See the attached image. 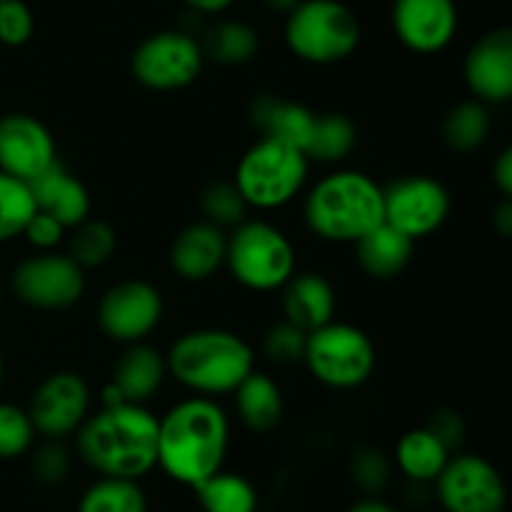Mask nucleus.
I'll return each instance as SVG.
<instances>
[{
    "instance_id": "obj_1",
    "label": "nucleus",
    "mask_w": 512,
    "mask_h": 512,
    "mask_svg": "<svg viewBox=\"0 0 512 512\" xmlns=\"http://www.w3.org/2000/svg\"><path fill=\"white\" fill-rule=\"evenodd\" d=\"M75 453L100 478H145L158 468V415L138 403L103 405L75 433Z\"/></svg>"
},
{
    "instance_id": "obj_2",
    "label": "nucleus",
    "mask_w": 512,
    "mask_h": 512,
    "mask_svg": "<svg viewBox=\"0 0 512 512\" xmlns=\"http://www.w3.org/2000/svg\"><path fill=\"white\" fill-rule=\"evenodd\" d=\"M230 448V420L215 398L190 395L158 418V468L195 488L218 473Z\"/></svg>"
},
{
    "instance_id": "obj_3",
    "label": "nucleus",
    "mask_w": 512,
    "mask_h": 512,
    "mask_svg": "<svg viewBox=\"0 0 512 512\" xmlns=\"http://www.w3.org/2000/svg\"><path fill=\"white\" fill-rule=\"evenodd\" d=\"M168 375L193 395H230L255 370V353L243 335L225 328H195L178 335L165 353Z\"/></svg>"
},
{
    "instance_id": "obj_4",
    "label": "nucleus",
    "mask_w": 512,
    "mask_h": 512,
    "mask_svg": "<svg viewBox=\"0 0 512 512\" xmlns=\"http://www.w3.org/2000/svg\"><path fill=\"white\" fill-rule=\"evenodd\" d=\"M303 220L325 243L355 245L383 223V185L363 170H333L308 188Z\"/></svg>"
},
{
    "instance_id": "obj_5",
    "label": "nucleus",
    "mask_w": 512,
    "mask_h": 512,
    "mask_svg": "<svg viewBox=\"0 0 512 512\" xmlns=\"http://www.w3.org/2000/svg\"><path fill=\"white\" fill-rule=\"evenodd\" d=\"M310 160L295 145L258 138L235 165L233 183L253 210H278L293 203L308 185Z\"/></svg>"
},
{
    "instance_id": "obj_6",
    "label": "nucleus",
    "mask_w": 512,
    "mask_h": 512,
    "mask_svg": "<svg viewBox=\"0 0 512 512\" xmlns=\"http://www.w3.org/2000/svg\"><path fill=\"white\" fill-rule=\"evenodd\" d=\"M285 45L310 65H335L358 50L363 30L358 15L340 0H300L283 28Z\"/></svg>"
},
{
    "instance_id": "obj_7",
    "label": "nucleus",
    "mask_w": 512,
    "mask_h": 512,
    "mask_svg": "<svg viewBox=\"0 0 512 512\" xmlns=\"http://www.w3.org/2000/svg\"><path fill=\"white\" fill-rule=\"evenodd\" d=\"M225 268L245 290L273 293L298 270V255L293 240L278 225L263 218H245L228 233Z\"/></svg>"
},
{
    "instance_id": "obj_8",
    "label": "nucleus",
    "mask_w": 512,
    "mask_h": 512,
    "mask_svg": "<svg viewBox=\"0 0 512 512\" xmlns=\"http://www.w3.org/2000/svg\"><path fill=\"white\" fill-rule=\"evenodd\" d=\"M303 363L325 388L355 390L373 378L378 350L363 328L330 320L308 333Z\"/></svg>"
},
{
    "instance_id": "obj_9",
    "label": "nucleus",
    "mask_w": 512,
    "mask_h": 512,
    "mask_svg": "<svg viewBox=\"0 0 512 512\" xmlns=\"http://www.w3.org/2000/svg\"><path fill=\"white\" fill-rule=\"evenodd\" d=\"M205 65L200 40L188 30L168 28L140 40L130 58V73L143 88L173 93L193 85Z\"/></svg>"
},
{
    "instance_id": "obj_10",
    "label": "nucleus",
    "mask_w": 512,
    "mask_h": 512,
    "mask_svg": "<svg viewBox=\"0 0 512 512\" xmlns=\"http://www.w3.org/2000/svg\"><path fill=\"white\" fill-rule=\"evenodd\" d=\"M15 298L43 313H60L85 295V270L60 250H38L15 265L10 275Z\"/></svg>"
},
{
    "instance_id": "obj_11",
    "label": "nucleus",
    "mask_w": 512,
    "mask_h": 512,
    "mask_svg": "<svg viewBox=\"0 0 512 512\" xmlns=\"http://www.w3.org/2000/svg\"><path fill=\"white\" fill-rule=\"evenodd\" d=\"M435 500L445 512H505L508 488L488 458L460 453L435 478Z\"/></svg>"
},
{
    "instance_id": "obj_12",
    "label": "nucleus",
    "mask_w": 512,
    "mask_h": 512,
    "mask_svg": "<svg viewBox=\"0 0 512 512\" xmlns=\"http://www.w3.org/2000/svg\"><path fill=\"white\" fill-rule=\"evenodd\" d=\"M165 303L160 290L148 280H120L110 285L98 303V325L113 343H143L163 320Z\"/></svg>"
},
{
    "instance_id": "obj_13",
    "label": "nucleus",
    "mask_w": 512,
    "mask_h": 512,
    "mask_svg": "<svg viewBox=\"0 0 512 512\" xmlns=\"http://www.w3.org/2000/svg\"><path fill=\"white\" fill-rule=\"evenodd\" d=\"M448 215V188L430 175H405L383 188V220L410 240L438 233Z\"/></svg>"
},
{
    "instance_id": "obj_14",
    "label": "nucleus",
    "mask_w": 512,
    "mask_h": 512,
    "mask_svg": "<svg viewBox=\"0 0 512 512\" xmlns=\"http://www.w3.org/2000/svg\"><path fill=\"white\" fill-rule=\"evenodd\" d=\"M90 400L93 398L83 375L58 370L40 380L25 410L35 433L45 440H65L78 433L83 420L88 418Z\"/></svg>"
},
{
    "instance_id": "obj_15",
    "label": "nucleus",
    "mask_w": 512,
    "mask_h": 512,
    "mask_svg": "<svg viewBox=\"0 0 512 512\" xmlns=\"http://www.w3.org/2000/svg\"><path fill=\"white\" fill-rule=\"evenodd\" d=\"M58 163V145L43 120L30 113H8L0 118V170L23 183Z\"/></svg>"
},
{
    "instance_id": "obj_16",
    "label": "nucleus",
    "mask_w": 512,
    "mask_h": 512,
    "mask_svg": "<svg viewBox=\"0 0 512 512\" xmlns=\"http://www.w3.org/2000/svg\"><path fill=\"white\" fill-rule=\"evenodd\" d=\"M390 23L405 48L435 55L455 40L460 15L455 0H395Z\"/></svg>"
},
{
    "instance_id": "obj_17",
    "label": "nucleus",
    "mask_w": 512,
    "mask_h": 512,
    "mask_svg": "<svg viewBox=\"0 0 512 512\" xmlns=\"http://www.w3.org/2000/svg\"><path fill=\"white\" fill-rule=\"evenodd\" d=\"M463 78L475 100L503 105L512 98V30L495 28L470 45Z\"/></svg>"
},
{
    "instance_id": "obj_18",
    "label": "nucleus",
    "mask_w": 512,
    "mask_h": 512,
    "mask_svg": "<svg viewBox=\"0 0 512 512\" xmlns=\"http://www.w3.org/2000/svg\"><path fill=\"white\" fill-rule=\"evenodd\" d=\"M225 245H228V230L208 220L185 225L170 243V268L185 283H205L220 268H225Z\"/></svg>"
},
{
    "instance_id": "obj_19",
    "label": "nucleus",
    "mask_w": 512,
    "mask_h": 512,
    "mask_svg": "<svg viewBox=\"0 0 512 512\" xmlns=\"http://www.w3.org/2000/svg\"><path fill=\"white\" fill-rule=\"evenodd\" d=\"M283 320L293 323L295 328L310 330L335 320V308H338V295H335L333 283L325 275L313 273V270H295L283 285Z\"/></svg>"
},
{
    "instance_id": "obj_20",
    "label": "nucleus",
    "mask_w": 512,
    "mask_h": 512,
    "mask_svg": "<svg viewBox=\"0 0 512 512\" xmlns=\"http://www.w3.org/2000/svg\"><path fill=\"white\" fill-rule=\"evenodd\" d=\"M165 378H168L165 355L143 340V343L125 345V350L113 365L110 383L125 403L145 405L158 395Z\"/></svg>"
},
{
    "instance_id": "obj_21",
    "label": "nucleus",
    "mask_w": 512,
    "mask_h": 512,
    "mask_svg": "<svg viewBox=\"0 0 512 512\" xmlns=\"http://www.w3.org/2000/svg\"><path fill=\"white\" fill-rule=\"evenodd\" d=\"M28 185L35 200V210L53 215L68 230L90 218L93 200H90L88 188H85L83 180L65 170L60 160Z\"/></svg>"
},
{
    "instance_id": "obj_22",
    "label": "nucleus",
    "mask_w": 512,
    "mask_h": 512,
    "mask_svg": "<svg viewBox=\"0 0 512 512\" xmlns=\"http://www.w3.org/2000/svg\"><path fill=\"white\" fill-rule=\"evenodd\" d=\"M315 115L298 100H285L278 95H258L250 103V123L258 128L260 138H275L295 145L305 153L310 133H313Z\"/></svg>"
},
{
    "instance_id": "obj_23",
    "label": "nucleus",
    "mask_w": 512,
    "mask_h": 512,
    "mask_svg": "<svg viewBox=\"0 0 512 512\" xmlns=\"http://www.w3.org/2000/svg\"><path fill=\"white\" fill-rule=\"evenodd\" d=\"M415 240L383 220L355 243V258L365 275L375 280L398 278L413 260Z\"/></svg>"
},
{
    "instance_id": "obj_24",
    "label": "nucleus",
    "mask_w": 512,
    "mask_h": 512,
    "mask_svg": "<svg viewBox=\"0 0 512 512\" xmlns=\"http://www.w3.org/2000/svg\"><path fill=\"white\" fill-rule=\"evenodd\" d=\"M230 395L235 398L238 420L250 433H268L283 420V390L268 373L253 370Z\"/></svg>"
},
{
    "instance_id": "obj_25",
    "label": "nucleus",
    "mask_w": 512,
    "mask_h": 512,
    "mask_svg": "<svg viewBox=\"0 0 512 512\" xmlns=\"http://www.w3.org/2000/svg\"><path fill=\"white\" fill-rule=\"evenodd\" d=\"M450 460V450L440 443L438 435L433 430L413 428L408 433L400 435L398 445H395L393 463L400 473L405 475L408 483H435L440 470Z\"/></svg>"
},
{
    "instance_id": "obj_26",
    "label": "nucleus",
    "mask_w": 512,
    "mask_h": 512,
    "mask_svg": "<svg viewBox=\"0 0 512 512\" xmlns=\"http://www.w3.org/2000/svg\"><path fill=\"white\" fill-rule=\"evenodd\" d=\"M200 48H203L205 60H213L218 65H245L258 55L260 50V35L253 25L245 20L223 18L215 20L205 35L200 38Z\"/></svg>"
},
{
    "instance_id": "obj_27",
    "label": "nucleus",
    "mask_w": 512,
    "mask_h": 512,
    "mask_svg": "<svg viewBox=\"0 0 512 512\" xmlns=\"http://www.w3.org/2000/svg\"><path fill=\"white\" fill-rule=\"evenodd\" d=\"M493 130L490 105L480 100H460L458 105L445 113L443 118V140L455 153H475L483 148Z\"/></svg>"
},
{
    "instance_id": "obj_28",
    "label": "nucleus",
    "mask_w": 512,
    "mask_h": 512,
    "mask_svg": "<svg viewBox=\"0 0 512 512\" xmlns=\"http://www.w3.org/2000/svg\"><path fill=\"white\" fill-rule=\"evenodd\" d=\"M203 512H255L258 510V490L245 475L220 468L203 483L195 485Z\"/></svg>"
},
{
    "instance_id": "obj_29",
    "label": "nucleus",
    "mask_w": 512,
    "mask_h": 512,
    "mask_svg": "<svg viewBox=\"0 0 512 512\" xmlns=\"http://www.w3.org/2000/svg\"><path fill=\"white\" fill-rule=\"evenodd\" d=\"M358 145V128L353 118L345 113H323L315 115L313 133H310L305 155L310 163L335 165L343 163Z\"/></svg>"
},
{
    "instance_id": "obj_30",
    "label": "nucleus",
    "mask_w": 512,
    "mask_h": 512,
    "mask_svg": "<svg viewBox=\"0 0 512 512\" xmlns=\"http://www.w3.org/2000/svg\"><path fill=\"white\" fill-rule=\"evenodd\" d=\"M115 250H118V233L105 220H98L90 215L83 223L70 228V240L65 253L83 270L103 268L105 263L113 260Z\"/></svg>"
},
{
    "instance_id": "obj_31",
    "label": "nucleus",
    "mask_w": 512,
    "mask_h": 512,
    "mask_svg": "<svg viewBox=\"0 0 512 512\" xmlns=\"http://www.w3.org/2000/svg\"><path fill=\"white\" fill-rule=\"evenodd\" d=\"M78 512H148L138 480L98 478L78 500Z\"/></svg>"
},
{
    "instance_id": "obj_32",
    "label": "nucleus",
    "mask_w": 512,
    "mask_h": 512,
    "mask_svg": "<svg viewBox=\"0 0 512 512\" xmlns=\"http://www.w3.org/2000/svg\"><path fill=\"white\" fill-rule=\"evenodd\" d=\"M35 213L30 185L0 170V245L20 238Z\"/></svg>"
},
{
    "instance_id": "obj_33",
    "label": "nucleus",
    "mask_w": 512,
    "mask_h": 512,
    "mask_svg": "<svg viewBox=\"0 0 512 512\" xmlns=\"http://www.w3.org/2000/svg\"><path fill=\"white\" fill-rule=\"evenodd\" d=\"M198 208L203 220L223 230H233L235 225L243 223L250 210L233 180H213L205 185L198 195Z\"/></svg>"
},
{
    "instance_id": "obj_34",
    "label": "nucleus",
    "mask_w": 512,
    "mask_h": 512,
    "mask_svg": "<svg viewBox=\"0 0 512 512\" xmlns=\"http://www.w3.org/2000/svg\"><path fill=\"white\" fill-rule=\"evenodd\" d=\"M35 428L28 410L13 403H0V460H13L30 453L35 443Z\"/></svg>"
},
{
    "instance_id": "obj_35",
    "label": "nucleus",
    "mask_w": 512,
    "mask_h": 512,
    "mask_svg": "<svg viewBox=\"0 0 512 512\" xmlns=\"http://www.w3.org/2000/svg\"><path fill=\"white\" fill-rule=\"evenodd\" d=\"M390 475H393V460L373 445H363L350 458V478L363 493H383L390 483Z\"/></svg>"
},
{
    "instance_id": "obj_36",
    "label": "nucleus",
    "mask_w": 512,
    "mask_h": 512,
    "mask_svg": "<svg viewBox=\"0 0 512 512\" xmlns=\"http://www.w3.org/2000/svg\"><path fill=\"white\" fill-rule=\"evenodd\" d=\"M305 343H308V333L295 328L288 320H280L273 328L265 330L263 335V353L270 363L275 365H298L305 358Z\"/></svg>"
},
{
    "instance_id": "obj_37",
    "label": "nucleus",
    "mask_w": 512,
    "mask_h": 512,
    "mask_svg": "<svg viewBox=\"0 0 512 512\" xmlns=\"http://www.w3.org/2000/svg\"><path fill=\"white\" fill-rule=\"evenodd\" d=\"M35 33L33 10L25 0H0V43L20 48Z\"/></svg>"
},
{
    "instance_id": "obj_38",
    "label": "nucleus",
    "mask_w": 512,
    "mask_h": 512,
    "mask_svg": "<svg viewBox=\"0 0 512 512\" xmlns=\"http://www.w3.org/2000/svg\"><path fill=\"white\" fill-rule=\"evenodd\" d=\"M70 473V453L63 440H45L33 453V475L43 485L65 483Z\"/></svg>"
},
{
    "instance_id": "obj_39",
    "label": "nucleus",
    "mask_w": 512,
    "mask_h": 512,
    "mask_svg": "<svg viewBox=\"0 0 512 512\" xmlns=\"http://www.w3.org/2000/svg\"><path fill=\"white\" fill-rule=\"evenodd\" d=\"M65 235H68V228H65L60 220L43 213V210H35V213L30 215L28 225H25L20 238L28 240L35 250H58L60 243L65 240Z\"/></svg>"
},
{
    "instance_id": "obj_40",
    "label": "nucleus",
    "mask_w": 512,
    "mask_h": 512,
    "mask_svg": "<svg viewBox=\"0 0 512 512\" xmlns=\"http://www.w3.org/2000/svg\"><path fill=\"white\" fill-rule=\"evenodd\" d=\"M425 428L433 430L435 435L440 438V443L453 453L455 448H460V443L465 440V420L458 410L453 408H438L430 413L428 423Z\"/></svg>"
},
{
    "instance_id": "obj_41",
    "label": "nucleus",
    "mask_w": 512,
    "mask_h": 512,
    "mask_svg": "<svg viewBox=\"0 0 512 512\" xmlns=\"http://www.w3.org/2000/svg\"><path fill=\"white\" fill-rule=\"evenodd\" d=\"M493 183L498 188V193L503 198H510L512 195V150L505 148L500 150V155L493 163Z\"/></svg>"
},
{
    "instance_id": "obj_42",
    "label": "nucleus",
    "mask_w": 512,
    "mask_h": 512,
    "mask_svg": "<svg viewBox=\"0 0 512 512\" xmlns=\"http://www.w3.org/2000/svg\"><path fill=\"white\" fill-rule=\"evenodd\" d=\"M188 10L198 15H220L235 3V0H180Z\"/></svg>"
},
{
    "instance_id": "obj_43",
    "label": "nucleus",
    "mask_w": 512,
    "mask_h": 512,
    "mask_svg": "<svg viewBox=\"0 0 512 512\" xmlns=\"http://www.w3.org/2000/svg\"><path fill=\"white\" fill-rule=\"evenodd\" d=\"M493 228L500 238H510L512 235V203L510 198L500 200V205L495 208L493 215Z\"/></svg>"
},
{
    "instance_id": "obj_44",
    "label": "nucleus",
    "mask_w": 512,
    "mask_h": 512,
    "mask_svg": "<svg viewBox=\"0 0 512 512\" xmlns=\"http://www.w3.org/2000/svg\"><path fill=\"white\" fill-rule=\"evenodd\" d=\"M345 512H398V510H395L390 503H385V500L375 498V495H368V498H363V500H358L355 505H350Z\"/></svg>"
},
{
    "instance_id": "obj_45",
    "label": "nucleus",
    "mask_w": 512,
    "mask_h": 512,
    "mask_svg": "<svg viewBox=\"0 0 512 512\" xmlns=\"http://www.w3.org/2000/svg\"><path fill=\"white\" fill-rule=\"evenodd\" d=\"M260 3H263L268 10H273V13L288 15L290 10L300 3V0H260Z\"/></svg>"
},
{
    "instance_id": "obj_46",
    "label": "nucleus",
    "mask_w": 512,
    "mask_h": 512,
    "mask_svg": "<svg viewBox=\"0 0 512 512\" xmlns=\"http://www.w3.org/2000/svg\"><path fill=\"white\" fill-rule=\"evenodd\" d=\"M3 353H0V385H3Z\"/></svg>"
}]
</instances>
